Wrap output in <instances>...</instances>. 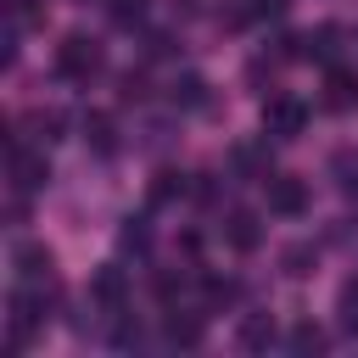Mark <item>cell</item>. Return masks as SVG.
<instances>
[{"mask_svg":"<svg viewBox=\"0 0 358 358\" xmlns=\"http://www.w3.org/2000/svg\"><path fill=\"white\" fill-rule=\"evenodd\" d=\"M140 11H145V0H112V17L117 22H140Z\"/></svg>","mask_w":358,"mask_h":358,"instance_id":"20","label":"cell"},{"mask_svg":"<svg viewBox=\"0 0 358 358\" xmlns=\"http://www.w3.org/2000/svg\"><path fill=\"white\" fill-rule=\"evenodd\" d=\"M101 45L95 39H84V34H67L62 45H56V73L62 78H73V84H90L95 73H101Z\"/></svg>","mask_w":358,"mask_h":358,"instance_id":"1","label":"cell"},{"mask_svg":"<svg viewBox=\"0 0 358 358\" xmlns=\"http://www.w3.org/2000/svg\"><path fill=\"white\" fill-rule=\"evenodd\" d=\"M207 296H213V302H229V296H235V285H229V280H218V274H213V280H207Z\"/></svg>","mask_w":358,"mask_h":358,"instance_id":"21","label":"cell"},{"mask_svg":"<svg viewBox=\"0 0 358 358\" xmlns=\"http://www.w3.org/2000/svg\"><path fill=\"white\" fill-rule=\"evenodd\" d=\"M308 257H313V246H291L285 252V274H308Z\"/></svg>","mask_w":358,"mask_h":358,"instance_id":"19","label":"cell"},{"mask_svg":"<svg viewBox=\"0 0 358 358\" xmlns=\"http://www.w3.org/2000/svg\"><path fill=\"white\" fill-rule=\"evenodd\" d=\"M117 241H123V252H145V246H151V224H145V218H123Z\"/></svg>","mask_w":358,"mask_h":358,"instance_id":"14","label":"cell"},{"mask_svg":"<svg viewBox=\"0 0 358 358\" xmlns=\"http://www.w3.org/2000/svg\"><path fill=\"white\" fill-rule=\"evenodd\" d=\"M241 347H246V352L274 347V319H268V313H246V319H241Z\"/></svg>","mask_w":358,"mask_h":358,"instance_id":"10","label":"cell"},{"mask_svg":"<svg viewBox=\"0 0 358 358\" xmlns=\"http://www.w3.org/2000/svg\"><path fill=\"white\" fill-rule=\"evenodd\" d=\"M336 39H341L336 28H319V34H302V39H296V45H302L296 56H308V62H313V56H319V62H330V56H336Z\"/></svg>","mask_w":358,"mask_h":358,"instance_id":"11","label":"cell"},{"mask_svg":"<svg viewBox=\"0 0 358 358\" xmlns=\"http://www.w3.org/2000/svg\"><path fill=\"white\" fill-rule=\"evenodd\" d=\"M84 140L106 157V151H117V123H112V112H84Z\"/></svg>","mask_w":358,"mask_h":358,"instance_id":"9","label":"cell"},{"mask_svg":"<svg viewBox=\"0 0 358 358\" xmlns=\"http://www.w3.org/2000/svg\"><path fill=\"white\" fill-rule=\"evenodd\" d=\"M168 341H179V347H196V341H201V319H190V313H173V319H168Z\"/></svg>","mask_w":358,"mask_h":358,"instance_id":"15","label":"cell"},{"mask_svg":"<svg viewBox=\"0 0 358 358\" xmlns=\"http://www.w3.org/2000/svg\"><path fill=\"white\" fill-rule=\"evenodd\" d=\"M45 179H50L45 145H11V185H17V190H39Z\"/></svg>","mask_w":358,"mask_h":358,"instance_id":"3","label":"cell"},{"mask_svg":"<svg viewBox=\"0 0 358 358\" xmlns=\"http://www.w3.org/2000/svg\"><path fill=\"white\" fill-rule=\"evenodd\" d=\"M341 330H347V336H358V280H347V285H341Z\"/></svg>","mask_w":358,"mask_h":358,"instance_id":"16","label":"cell"},{"mask_svg":"<svg viewBox=\"0 0 358 358\" xmlns=\"http://www.w3.org/2000/svg\"><path fill=\"white\" fill-rule=\"evenodd\" d=\"M268 213H280V218H302V213H308V185L291 179V173H268Z\"/></svg>","mask_w":358,"mask_h":358,"instance_id":"4","label":"cell"},{"mask_svg":"<svg viewBox=\"0 0 358 358\" xmlns=\"http://www.w3.org/2000/svg\"><path fill=\"white\" fill-rule=\"evenodd\" d=\"M173 6H179V11H196V6H201V0H173Z\"/></svg>","mask_w":358,"mask_h":358,"instance_id":"22","label":"cell"},{"mask_svg":"<svg viewBox=\"0 0 358 358\" xmlns=\"http://www.w3.org/2000/svg\"><path fill=\"white\" fill-rule=\"evenodd\" d=\"M179 196H185V173H179V168H162V173L151 179V201L168 207V201H179Z\"/></svg>","mask_w":358,"mask_h":358,"instance_id":"12","label":"cell"},{"mask_svg":"<svg viewBox=\"0 0 358 358\" xmlns=\"http://www.w3.org/2000/svg\"><path fill=\"white\" fill-rule=\"evenodd\" d=\"M90 296H95V308H106V313H123V302H129V274H123V268H95V280H90Z\"/></svg>","mask_w":358,"mask_h":358,"instance_id":"5","label":"cell"},{"mask_svg":"<svg viewBox=\"0 0 358 358\" xmlns=\"http://www.w3.org/2000/svg\"><path fill=\"white\" fill-rule=\"evenodd\" d=\"M324 106H336V112H352V106H358V73H347V67H330V73H324Z\"/></svg>","mask_w":358,"mask_h":358,"instance_id":"8","label":"cell"},{"mask_svg":"<svg viewBox=\"0 0 358 358\" xmlns=\"http://www.w3.org/2000/svg\"><path fill=\"white\" fill-rule=\"evenodd\" d=\"M224 241H229L235 252H257V241H263V224H257V213L235 207V213L224 218Z\"/></svg>","mask_w":358,"mask_h":358,"instance_id":"6","label":"cell"},{"mask_svg":"<svg viewBox=\"0 0 358 358\" xmlns=\"http://www.w3.org/2000/svg\"><path fill=\"white\" fill-rule=\"evenodd\" d=\"M201 90H207V84H201L196 73H185V78L173 84V101H179V106H201Z\"/></svg>","mask_w":358,"mask_h":358,"instance_id":"17","label":"cell"},{"mask_svg":"<svg viewBox=\"0 0 358 358\" xmlns=\"http://www.w3.org/2000/svg\"><path fill=\"white\" fill-rule=\"evenodd\" d=\"M235 168H241V173L268 179V145H235Z\"/></svg>","mask_w":358,"mask_h":358,"instance_id":"13","label":"cell"},{"mask_svg":"<svg viewBox=\"0 0 358 358\" xmlns=\"http://www.w3.org/2000/svg\"><path fill=\"white\" fill-rule=\"evenodd\" d=\"M302 129H308V106H302L296 95H268V101H263V134L296 140Z\"/></svg>","mask_w":358,"mask_h":358,"instance_id":"2","label":"cell"},{"mask_svg":"<svg viewBox=\"0 0 358 358\" xmlns=\"http://www.w3.org/2000/svg\"><path fill=\"white\" fill-rule=\"evenodd\" d=\"M291 347H296V352H319V347H324V330H319V324H296V330H291Z\"/></svg>","mask_w":358,"mask_h":358,"instance_id":"18","label":"cell"},{"mask_svg":"<svg viewBox=\"0 0 358 358\" xmlns=\"http://www.w3.org/2000/svg\"><path fill=\"white\" fill-rule=\"evenodd\" d=\"M17 268H22V280H28V285H50L56 257H50L39 241H22V246H17Z\"/></svg>","mask_w":358,"mask_h":358,"instance_id":"7","label":"cell"}]
</instances>
